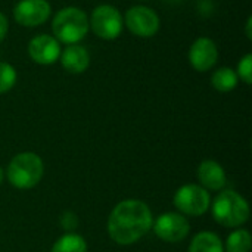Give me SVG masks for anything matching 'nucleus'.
<instances>
[{"label": "nucleus", "mask_w": 252, "mask_h": 252, "mask_svg": "<svg viewBox=\"0 0 252 252\" xmlns=\"http://www.w3.org/2000/svg\"><path fill=\"white\" fill-rule=\"evenodd\" d=\"M154 224V216L148 204L139 199L118 202L108 219L109 238L123 247L139 242Z\"/></svg>", "instance_id": "nucleus-1"}, {"label": "nucleus", "mask_w": 252, "mask_h": 252, "mask_svg": "<svg viewBox=\"0 0 252 252\" xmlns=\"http://www.w3.org/2000/svg\"><path fill=\"white\" fill-rule=\"evenodd\" d=\"M89 25L93 32L103 40H115L123 31V16L111 4H100L93 9Z\"/></svg>", "instance_id": "nucleus-6"}, {"label": "nucleus", "mask_w": 252, "mask_h": 252, "mask_svg": "<svg viewBox=\"0 0 252 252\" xmlns=\"http://www.w3.org/2000/svg\"><path fill=\"white\" fill-rule=\"evenodd\" d=\"M7 28H9L7 18L0 12V43L4 40V37H6V34H7Z\"/></svg>", "instance_id": "nucleus-21"}, {"label": "nucleus", "mask_w": 252, "mask_h": 252, "mask_svg": "<svg viewBox=\"0 0 252 252\" xmlns=\"http://www.w3.org/2000/svg\"><path fill=\"white\" fill-rule=\"evenodd\" d=\"M44 174L43 159L34 152H21L12 158L7 165V182L16 189H32Z\"/></svg>", "instance_id": "nucleus-2"}, {"label": "nucleus", "mask_w": 252, "mask_h": 252, "mask_svg": "<svg viewBox=\"0 0 252 252\" xmlns=\"http://www.w3.org/2000/svg\"><path fill=\"white\" fill-rule=\"evenodd\" d=\"M251 247V233L245 229H238L227 236V241H226L227 252H250Z\"/></svg>", "instance_id": "nucleus-17"}, {"label": "nucleus", "mask_w": 252, "mask_h": 252, "mask_svg": "<svg viewBox=\"0 0 252 252\" xmlns=\"http://www.w3.org/2000/svg\"><path fill=\"white\" fill-rule=\"evenodd\" d=\"M173 202L180 214L189 217H201L208 211L211 198L208 190L201 185H185L177 189Z\"/></svg>", "instance_id": "nucleus-5"}, {"label": "nucleus", "mask_w": 252, "mask_h": 252, "mask_svg": "<svg viewBox=\"0 0 252 252\" xmlns=\"http://www.w3.org/2000/svg\"><path fill=\"white\" fill-rule=\"evenodd\" d=\"M238 78H241L245 84L252 83V55L247 53L238 63Z\"/></svg>", "instance_id": "nucleus-19"}, {"label": "nucleus", "mask_w": 252, "mask_h": 252, "mask_svg": "<svg viewBox=\"0 0 252 252\" xmlns=\"http://www.w3.org/2000/svg\"><path fill=\"white\" fill-rule=\"evenodd\" d=\"M251 25H252V18H248V21H247V37H248V38H252Z\"/></svg>", "instance_id": "nucleus-22"}, {"label": "nucleus", "mask_w": 252, "mask_h": 252, "mask_svg": "<svg viewBox=\"0 0 252 252\" xmlns=\"http://www.w3.org/2000/svg\"><path fill=\"white\" fill-rule=\"evenodd\" d=\"M198 180L201 186L207 190H221L227 183V177L223 167L213 159H205L199 164Z\"/></svg>", "instance_id": "nucleus-12"}, {"label": "nucleus", "mask_w": 252, "mask_h": 252, "mask_svg": "<svg viewBox=\"0 0 252 252\" xmlns=\"http://www.w3.org/2000/svg\"><path fill=\"white\" fill-rule=\"evenodd\" d=\"M89 28L87 15L80 7L74 6L61 9L52 21V30L56 40L66 44H75L83 40Z\"/></svg>", "instance_id": "nucleus-4"}, {"label": "nucleus", "mask_w": 252, "mask_h": 252, "mask_svg": "<svg viewBox=\"0 0 252 252\" xmlns=\"http://www.w3.org/2000/svg\"><path fill=\"white\" fill-rule=\"evenodd\" d=\"M3 180H4V171H3V168L0 167V186H1V183H3Z\"/></svg>", "instance_id": "nucleus-23"}, {"label": "nucleus", "mask_w": 252, "mask_h": 252, "mask_svg": "<svg viewBox=\"0 0 252 252\" xmlns=\"http://www.w3.org/2000/svg\"><path fill=\"white\" fill-rule=\"evenodd\" d=\"M16 83V71L7 62H0V94L7 93Z\"/></svg>", "instance_id": "nucleus-18"}, {"label": "nucleus", "mask_w": 252, "mask_h": 252, "mask_svg": "<svg viewBox=\"0 0 252 252\" xmlns=\"http://www.w3.org/2000/svg\"><path fill=\"white\" fill-rule=\"evenodd\" d=\"M188 252H224V247L219 235L201 232L192 239Z\"/></svg>", "instance_id": "nucleus-14"}, {"label": "nucleus", "mask_w": 252, "mask_h": 252, "mask_svg": "<svg viewBox=\"0 0 252 252\" xmlns=\"http://www.w3.org/2000/svg\"><path fill=\"white\" fill-rule=\"evenodd\" d=\"M238 80L239 78H238L236 71H233L232 68H227V66L219 68L211 75V84H213V87L216 90L221 92V93L232 92L238 86Z\"/></svg>", "instance_id": "nucleus-15"}, {"label": "nucleus", "mask_w": 252, "mask_h": 252, "mask_svg": "<svg viewBox=\"0 0 252 252\" xmlns=\"http://www.w3.org/2000/svg\"><path fill=\"white\" fill-rule=\"evenodd\" d=\"M152 229L161 241L177 244L188 238L190 224L180 213H164L154 221Z\"/></svg>", "instance_id": "nucleus-7"}, {"label": "nucleus", "mask_w": 252, "mask_h": 252, "mask_svg": "<svg viewBox=\"0 0 252 252\" xmlns=\"http://www.w3.org/2000/svg\"><path fill=\"white\" fill-rule=\"evenodd\" d=\"M219 61V49L214 40L208 37H199L195 40L189 49V62L193 66V69L199 72H205Z\"/></svg>", "instance_id": "nucleus-10"}, {"label": "nucleus", "mask_w": 252, "mask_h": 252, "mask_svg": "<svg viewBox=\"0 0 252 252\" xmlns=\"http://www.w3.org/2000/svg\"><path fill=\"white\" fill-rule=\"evenodd\" d=\"M50 252H87V242L81 235L66 233L53 244Z\"/></svg>", "instance_id": "nucleus-16"}, {"label": "nucleus", "mask_w": 252, "mask_h": 252, "mask_svg": "<svg viewBox=\"0 0 252 252\" xmlns=\"http://www.w3.org/2000/svg\"><path fill=\"white\" fill-rule=\"evenodd\" d=\"M126 25L137 37H154L159 30L158 13L146 6H133L126 12Z\"/></svg>", "instance_id": "nucleus-8"}, {"label": "nucleus", "mask_w": 252, "mask_h": 252, "mask_svg": "<svg viewBox=\"0 0 252 252\" xmlns=\"http://www.w3.org/2000/svg\"><path fill=\"white\" fill-rule=\"evenodd\" d=\"M61 226L65 229V230H74L77 226H78V219L74 213L71 211H65L62 216H61Z\"/></svg>", "instance_id": "nucleus-20"}, {"label": "nucleus", "mask_w": 252, "mask_h": 252, "mask_svg": "<svg viewBox=\"0 0 252 252\" xmlns=\"http://www.w3.org/2000/svg\"><path fill=\"white\" fill-rule=\"evenodd\" d=\"M214 220L224 227H241L250 219V205L235 190H223L211 205Z\"/></svg>", "instance_id": "nucleus-3"}, {"label": "nucleus", "mask_w": 252, "mask_h": 252, "mask_svg": "<svg viewBox=\"0 0 252 252\" xmlns=\"http://www.w3.org/2000/svg\"><path fill=\"white\" fill-rule=\"evenodd\" d=\"M50 4L47 0H21L13 7V18L22 27H38L50 18Z\"/></svg>", "instance_id": "nucleus-9"}, {"label": "nucleus", "mask_w": 252, "mask_h": 252, "mask_svg": "<svg viewBox=\"0 0 252 252\" xmlns=\"http://www.w3.org/2000/svg\"><path fill=\"white\" fill-rule=\"evenodd\" d=\"M59 61L63 66L71 74H81L84 72L89 65H90V55L89 52L78 44H68L59 56Z\"/></svg>", "instance_id": "nucleus-13"}, {"label": "nucleus", "mask_w": 252, "mask_h": 252, "mask_svg": "<svg viewBox=\"0 0 252 252\" xmlns=\"http://www.w3.org/2000/svg\"><path fill=\"white\" fill-rule=\"evenodd\" d=\"M61 44L59 41L47 34H40L31 38L28 44L30 58L38 65H52L61 56Z\"/></svg>", "instance_id": "nucleus-11"}]
</instances>
